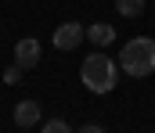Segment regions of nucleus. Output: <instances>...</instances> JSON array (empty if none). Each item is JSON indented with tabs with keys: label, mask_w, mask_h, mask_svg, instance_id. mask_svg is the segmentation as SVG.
<instances>
[{
	"label": "nucleus",
	"mask_w": 155,
	"mask_h": 133,
	"mask_svg": "<svg viewBox=\"0 0 155 133\" xmlns=\"http://www.w3.org/2000/svg\"><path fill=\"white\" fill-rule=\"evenodd\" d=\"M79 76H83V87L90 90V93H108V90L116 87V79H119V68H116V61L108 54H90L83 61Z\"/></svg>",
	"instance_id": "2"
},
{
	"label": "nucleus",
	"mask_w": 155,
	"mask_h": 133,
	"mask_svg": "<svg viewBox=\"0 0 155 133\" xmlns=\"http://www.w3.org/2000/svg\"><path fill=\"white\" fill-rule=\"evenodd\" d=\"M15 126H22V130L40 126V104L36 101H18L15 104Z\"/></svg>",
	"instance_id": "5"
},
{
	"label": "nucleus",
	"mask_w": 155,
	"mask_h": 133,
	"mask_svg": "<svg viewBox=\"0 0 155 133\" xmlns=\"http://www.w3.org/2000/svg\"><path fill=\"white\" fill-rule=\"evenodd\" d=\"M119 65H123V72L134 76V79L152 76L155 72V40L152 36H134V40H126L123 54H119Z\"/></svg>",
	"instance_id": "1"
},
{
	"label": "nucleus",
	"mask_w": 155,
	"mask_h": 133,
	"mask_svg": "<svg viewBox=\"0 0 155 133\" xmlns=\"http://www.w3.org/2000/svg\"><path fill=\"white\" fill-rule=\"evenodd\" d=\"M87 40L97 43V47H108V43H116V29H112L108 22H94V25L87 29Z\"/></svg>",
	"instance_id": "6"
},
{
	"label": "nucleus",
	"mask_w": 155,
	"mask_h": 133,
	"mask_svg": "<svg viewBox=\"0 0 155 133\" xmlns=\"http://www.w3.org/2000/svg\"><path fill=\"white\" fill-rule=\"evenodd\" d=\"M15 65L36 68V65H40V40H33V36L18 40V43H15Z\"/></svg>",
	"instance_id": "4"
},
{
	"label": "nucleus",
	"mask_w": 155,
	"mask_h": 133,
	"mask_svg": "<svg viewBox=\"0 0 155 133\" xmlns=\"http://www.w3.org/2000/svg\"><path fill=\"white\" fill-rule=\"evenodd\" d=\"M40 133H72V130H69V122H65V119H51V122H43V126H40Z\"/></svg>",
	"instance_id": "8"
},
{
	"label": "nucleus",
	"mask_w": 155,
	"mask_h": 133,
	"mask_svg": "<svg viewBox=\"0 0 155 133\" xmlns=\"http://www.w3.org/2000/svg\"><path fill=\"white\" fill-rule=\"evenodd\" d=\"M83 36H87V29H83L79 22H65V25L54 29V40H51V43L58 47V50H76V47L83 43Z\"/></svg>",
	"instance_id": "3"
},
{
	"label": "nucleus",
	"mask_w": 155,
	"mask_h": 133,
	"mask_svg": "<svg viewBox=\"0 0 155 133\" xmlns=\"http://www.w3.org/2000/svg\"><path fill=\"white\" fill-rule=\"evenodd\" d=\"M144 4H148V0H116V11L123 18H141V14H144Z\"/></svg>",
	"instance_id": "7"
},
{
	"label": "nucleus",
	"mask_w": 155,
	"mask_h": 133,
	"mask_svg": "<svg viewBox=\"0 0 155 133\" xmlns=\"http://www.w3.org/2000/svg\"><path fill=\"white\" fill-rule=\"evenodd\" d=\"M76 133H105V126H97V122H87V126H79Z\"/></svg>",
	"instance_id": "10"
},
{
	"label": "nucleus",
	"mask_w": 155,
	"mask_h": 133,
	"mask_svg": "<svg viewBox=\"0 0 155 133\" xmlns=\"http://www.w3.org/2000/svg\"><path fill=\"white\" fill-rule=\"evenodd\" d=\"M18 79H22V65H11V68H4V83H7V87H15Z\"/></svg>",
	"instance_id": "9"
}]
</instances>
